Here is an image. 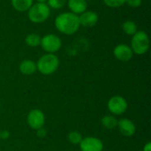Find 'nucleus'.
<instances>
[{"mask_svg":"<svg viewBox=\"0 0 151 151\" xmlns=\"http://www.w3.org/2000/svg\"><path fill=\"white\" fill-rule=\"evenodd\" d=\"M11 4L15 11L24 12H27V10L32 6L34 0H11Z\"/></svg>","mask_w":151,"mask_h":151,"instance_id":"14","label":"nucleus"},{"mask_svg":"<svg viewBox=\"0 0 151 151\" xmlns=\"http://www.w3.org/2000/svg\"><path fill=\"white\" fill-rule=\"evenodd\" d=\"M98 20H99V16L94 11L87 10L79 15L80 25L81 27H87V28L92 27L97 24Z\"/></svg>","mask_w":151,"mask_h":151,"instance_id":"10","label":"nucleus"},{"mask_svg":"<svg viewBox=\"0 0 151 151\" xmlns=\"http://www.w3.org/2000/svg\"><path fill=\"white\" fill-rule=\"evenodd\" d=\"M134 54L142 56L146 54L150 47V41L149 35L142 30H138L133 36L130 45Z\"/></svg>","mask_w":151,"mask_h":151,"instance_id":"4","label":"nucleus"},{"mask_svg":"<svg viewBox=\"0 0 151 151\" xmlns=\"http://www.w3.org/2000/svg\"><path fill=\"white\" fill-rule=\"evenodd\" d=\"M134 52L130 45L126 43H119L113 49V56L121 62H128L134 57Z\"/></svg>","mask_w":151,"mask_h":151,"instance_id":"9","label":"nucleus"},{"mask_svg":"<svg viewBox=\"0 0 151 151\" xmlns=\"http://www.w3.org/2000/svg\"><path fill=\"white\" fill-rule=\"evenodd\" d=\"M126 4L131 8H139L142 4V0H127Z\"/></svg>","mask_w":151,"mask_h":151,"instance_id":"21","label":"nucleus"},{"mask_svg":"<svg viewBox=\"0 0 151 151\" xmlns=\"http://www.w3.org/2000/svg\"><path fill=\"white\" fill-rule=\"evenodd\" d=\"M28 19L35 24H42L50 16V8L46 3H35L27 10Z\"/></svg>","mask_w":151,"mask_h":151,"instance_id":"3","label":"nucleus"},{"mask_svg":"<svg viewBox=\"0 0 151 151\" xmlns=\"http://www.w3.org/2000/svg\"><path fill=\"white\" fill-rule=\"evenodd\" d=\"M36 1H37V3H46L47 4L48 0H36Z\"/></svg>","mask_w":151,"mask_h":151,"instance_id":"25","label":"nucleus"},{"mask_svg":"<svg viewBox=\"0 0 151 151\" xmlns=\"http://www.w3.org/2000/svg\"><path fill=\"white\" fill-rule=\"evenodd\" d=\"M54 26L56 29L63 35H74L81 27L79 16L71 12H65L59 13L55 18Z\"/></svg>","mask_w":151,"mask_h":151,"instance_id":"1","label":"nucleus"},{"mask_svg":"<svg viewBox=\"0 0 151 151\" xmlns=\"http://www.w3.org/2000/svg\"><path fill=\"white\" fill-rule=\"evenodd\" d=\"M122 30L126 35L133 36L138 31V27L134 20L127 19L122 24Z\"/></svg>","mask_w":151,"mask_h":151,"instance_id":"16","label":"nucleus"},{"mask_svg":"<svg viewBox=\"0 0 151 151\" xmlns=\"http://www.w3.org/2000/svg\"><path fill=\"white\" fill-rule=\"evenodd\" d=\"M25 42L28 47H31V48L38 47L40 46V43H41V36L36 33L28 34L25 37Z\"/></svg>","mask_w":151,"mask_h":151,"instance_id":"17","label":"nucleus"},{"mask_svg":"<svg viewBox=\"0 0 151 151\" xmlns=\"http://www.w3.org/2000/svg\"><path fill=\"white\" fill-rule=\"evenodd\" d=\"M27 122L29 127H31L34 130H38L44 127L45 115L39 109H33L27 114Z\"/></svg>","mask_w":151,"mask_h":151,"instance_id":"7","label":"nucleus"},{"mask_svg":"<svg viewBox=\"0 0 151 151\" xmlns=\"http://www.w3.org/2000/svg\"><path fill=\"white\" fill-rule=\"evenodd\" d=\"M66 4L70 12L78 16L88 10L87 0H67Z\"/></svg>","mask_w":151,"mask_h":151,"instance_id":"12","label":"nucleus"},{"mask_svg":"<svg viewBox=\"0 0 151 151\" xmlns=\"http://www.w3.org/2000/svg\"><path fill=\"white\" fill-rule=\"evenodd\" d=\"M40 46L46 53L56 54L62 47V40L58 35L47 34L41 37Z\"/></svg>","mask_w":151,"mask_h":151,"instance_id":"5","label":"nucleus"},{"mask_svg":"<svg viewBox=\"0 0 151 151\" xmlns=\"http://www.w3.org/2000/svg\"><path fill=\"white\" fill-rule=\"evenodd\" d=\"M118 119L114 115H105L102 118V125L108 130H112L118 127Z\"/></svg>","mask_w":151,"mask_h":151,"instance_id":"15","label":"nucleus"},{"mask_svg":"<svg viewBox=\"0 0 151 151\" xmlns=\"http://www.w3.org/2000/svg\"><path fill=\"white\" fill-rule=\"evenodd\" d=\"M67 0H48L47 4L50 9L59 10L66 5Z\"/></svg>","mask_w":151,"mask_h":151,"instance_id":"19","label":"nucleus"},{"mask_svg":"<svg viewBox=\"0 0 151 151\" xmlns=\"http://www.w3.org/2000/svg\"><path fill=\"white\" fill-rule=\"evenodd\" d=\"M104 4L109 8H119L126 4L127 0H103Z\"/></svg>","mask_w":151,"mask_h":151,"instance_id":"20","label":"nucleus"},{"mask_svg":"<svg viewBox=\"0 0 151 151\" xmlns=\"http://www.w3.org/2000/svg\"><path fill=\"white\" fill-rule=\"evenodd\" d=\"M0 139H1V130H0Z\"/></svg>","mask_w":151,"mask_h":151,"instance_id":"26","label":"nucleus"},{"mask_svg":"<svg viewBox=\"0 0 151 151\" xmlns=\"http://www.w3.org/2000/svg\"><path fill=\"white\" fill-rule=\"evenodd\" d=\"M107 108L112 115L119 116L127 111L128 103L123 96H114L109 99L107 103Z\"/></svg>","mask_w":151,"mask_h":151,"instance_id":"6","label":"nucleus"},{"mask_svg":"<svg viewBox=\"0 0 151 151\" xmlns=\"http://www.w3.org/2000/svg\"><path fill=\"white\" fill-rule=\"evenodd\" d=\"M82 138L83 137H82L81 134L79 133L78 131H72L68 134V140L73 145H79L80 142H81Z\"/></svg>","mask_w":151,"mask_h":151,"instance_id":"18","label":"nucleus"},{"mask_svg":"<svg viewBox=\"0 0 151 151\" xmlns=\"http://www.w3.org/2000/svg\"><path fill=\"white\" fill-rule=\"evenodd\" d=\"M81 151H103L104 150V143L103 142L94 136H87L82 138L80 142Z\"/></svg>","mask_w":151,"mask_h":151,"instance_id":"8","label":"nucleus"},{"mask_svg":"<svg viewBox=\"0 0 151 151\" xmlns=\"http://www.w3.org/2000/svg\"><path fill=\"white\" fill-rule=\"evenodd\" d=\"M119 133L125 137H132L136 133V126L129 119L123 118L118 121V127Z\"/></svg>","mask_w":151,"mask_h":151,"instance_id":"11","label":"nucleus"},{"mask_svg":"<svg viewBox=\"0 0 151 151\" xmlns=\"http://www.w3.org/2000/svg\"><path fill=\"white\" fill-rule=\"evenodd\" d=\"M10 137V133L9 131L7 130H3L1 131V139H4V140H6Z\"/></svg>","mask_w":151,"mask_h":151,"instance_id":"23","label":"nucleus"},{"mask_svg":"<svg viewBox=\"0 0 151 151\" xmlns=\"http://www.w3.org/2000/svg\"><path fill=\"white\" fill-rule=\"evenodd\" d=\"M143 151H151V142H148L144 147H143Z\"/></svg>","mask_w":151,"mask_h":151,"instance_id":"24","label":"nucleus"},{"mask_svg":"<svg viewBox=\"0 0 151 151\" xmlns=\"http://www.w3.org/2000/svg\"><path fill=\"white\" fill-rule=\"evenodd\" d=\"M36 134L38 135V137L43 138V137L46 136L47 132H46V130H45L43 127H42V128H40V129H38V130H36Z\"/></svg>","mask_w":151,"mask_h":151,"instance_id":"22","label":"nucleus"},{"mask_svg":"<svg viewBox=\"0 0 151 151\" xmlns=\"http://www.w3.org/2000/svg\"><path fill=\"white\" fill-rule=\"evenodd\" d=\"M19 70L23 75H32L37 71L36 62L31 59H25L20 62Z\"/></svg>","mask_w":151,"mask_h":151,"instance_id":"13","label":"nucleus"},{"mask_svg":"<svg viewBox=\"0 0 151 151\" xmlns=\"http://www.w3.org/2000/svg\"><path fill=\"white\" fill-rule=\"evenodd\" d=\"M59 64V58L56 54L45 53L37 60L36 67L40 73L48 76L55 73L58 71Z\"/></svg>","mask_w":151,"mask_h":151,"instance_id":"2","label":"nucleus"},{"mask_svg":"<svg viewBox=\"0 0 151 151\" xmlns=\"http://www.w3.org/2000/svg\"><path fill=\"white\" fill-rule=\"evenodd\" d=\"M0 106H1V102H0Z\"/></svg>","mask_w":151,"mask_h":151,"instance_id":"27","label":"nucleus"}]
</instances>
